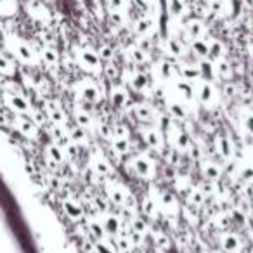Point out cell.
Returning <instances> with one entry per match:
<instances>
[{
    "label": "cell",
    "instance_id": "cell-27",
    "mask_svg": "<svg viewBox=\"0 0 253 253\" xmlns=\"http://www.w3.org/2000/svg\"><path fill=\"white\" fill-rule=\"evenodd\" d=\"M90 168L97 175H108L111 172L109 163H108L104 158H99V156H94V160L90 162Z\"/></svg>",
    "mask_w": 253,
    "mask_h": 253
},
{
    "label": "cell",
    "instance_id": "cell-13",
    "mask_svg": "<svg viewBox=\"0 0 253 253\" xmlns=\"http://www.w3.org/2000/svg\"><path fill=\"white\" fill-rule=\"evenodd\" d=\"M18 130L28 139H35L36 137V123L30 118H18Z\"/></svg>",
    "mask_w": 253,
    "mask_h": 253
},
{
    "label": "cell",
    "instance_id": "cell-47",
    "mask_svg": "<svg viewBox=\"0 0 253 253\" xmlns=\"http://www.w3.org/2000/svg\"><path fill=\"white\" fill-rule=\"evenodd\" d=\"M94 252L95 253H116L115 248L109 245V243H106L104 239H97L94 245Z\"/></svg>",
    "mask_w": 253,
    "mask_h": 253
},
{
    "label": "cell",
    "instance_id": "cell-23",
    "mask_svg": "<svg viewBox=\"0 0 253 253\" xmlns=\"http://www.w3.org/2000/svg\"><path fill=\"white\" fill-rule=\"evenodd\" d=\"M210 44V59L212 61H218V59H222L224 57V52H226V47H224V44H222L220 40H217V38H212L208 42Z\"/></svg>",
    "mask_w": 253,
    "mask_h": 253
},
{
    "label": "cell",
    "instance_id": "cell-9",
    "mask_svg": "<svg viewBox=\"0 0 253 253\" xmlns=\"http://www.w3.org/2000/svg\"><path fill=\"white\" fill-rule=\"evenodd\" d=\"M220 246L226 253H239L241 252V241L233 233H226L220 236Z\"/></svg>",
    "mask_w": 253,
    "mask_h": 253
},
{
    "label": "cell",
    "instance_id": "cell-57",
    "mask_svg": "<svg viewBox=\"0 0 253 253\" xmlns=\"http://www.w3.org/2000/svg\"><path fill=\"white\" fill-rule=\"evenodd\" d=\"M231 218H233L234 222H237V224H245L246 222V217L241 210H233V212H231Z\"/></svg>",
    "mask_w": 253,
    "mask_h": 253
},
{
    "label": "cell",
    "instance_id": "cell-35",
    "mask_svg": "<svg viewBox=\"0 0 253 253\" xmlns=\"http://www.w3.org/2000/svg\"><path fill=\"white\" fill-rule=\"evenodd\" d=\"M130 149V144H128V139L125 137H115L113 139V151H115L118 156H125Z\"/></svg>",
    "mask_w": 253,
    "mask_h": 253
},
{
    "label": "cell",
    "instance_id": "cell-19",
    "mask_svg": "<svg viewBox=\"0 0 253 253\" xmlns=\"http://www.w3.org/2000/svg\"><path fill=\"white\" fill-rule=\"evenodd\" d=\"M191 51L194 52V55H198L199 59H205L210 55V44L203 38H196L191 44Z\"/></svg>",
    "mask_w": 253,
    "mask_h": 253
},
{
    "label": "cell",
    "instance_id": "cell-12",
    "mask_svg": "<svg viewBox=\"0 0 253 253\" xmlns=\"http://www.w3.org/2000/svg\"><path fill=\"white\" fill-rule=\"evenodd\" d=\"M215 146H217V151L224 160H231L233 158V153H234V147L231 144V141L226 137V135H218L215 139Z\"/></svg>",
    "mask_w": 253,
    "mask_h": 253
},
{
    "label": "cell",
    "instance_id": "cell-25",
    "mask_svg": "<svg viewBox=\"0 0 253 253\" xmlns=\"http://www.w3.org/2000/svg\"><path fill=\"white\" fill-rule=\"evenodd\" d=\"M49 118L54 125H64L66 123V115L57 104H49Z\"/></svg>",
    "mask_w": 253,
    "mask_h": 253
},
{
    "label": "cell",
    "instance_id": "cell-55",
    "mask_svg": "<svg viewBox=\"0 0 253 253\" xmlns=\"http://www.w3.org/2000/svg\"><path fill=\"white\" fill-rule=\"evenodd\" d=\"M241 179L245 182H250L252 184L253 182V165H246L245 168L241 170Z\"/></svg>",
    "mask_w": 253,
    "mask_h": 253
},
{
    "label": "cell",
    "instance_id": "cell-36",
    "mask_svg": "<svg viewBox=\"0 0 253 253\" xmlns=\"http://www.w3.org/2000/svg\"><path fill=\"white\" fill-rule=\"evenodd\" d=\"M168 113H170L174 118H186L187 116V111H186V106L179 101H170L168 103Z\"/></svg>",
    "mask_w": 253,
    "mask_h": 253
},
{
    "label": "cell",
    "instance_id": "cell-30",
    "mask_svg": "<svg viewBox=\"0 0 253 253\" xmlns=\"http://www.w3.org/2000/svg\"><path fill=\"white\" fill-rule=\"evenodd\" d=\"M28 11H30V14H32L35 19L47 21V18H49L47 9H45L44 5L40 4V2H30V5H28Z\"/></svg>",
    "mask_w": 253,
    "mask_h": 253
},
{
    "label": "cell",
    "instance_id": "cell-52",
    "mask_svg": "<svg viewBox=\"0 0 253 253\" xmlns=\"http://www.w3.org/2000/svg\"><path fill=\"white\" fill-rule=\"evenodd\" d=\"M132 239L130 237H120V239H116V245H118V248L122 250V252H130L132 248Z\"/></svg>",
    "mask_w": 253,
    "mask_h": 253
},
{
    "label": "cell",
    "instance_id": "cell-3",
    "mask_svg": "<svg viewBox=\"0 0 253 253\" xmlns=\"http://www.w3.org/2000/svg\"><path fill=\"white\" fill-rule=\"evenodd\" d=\"M75 92L78 94V97L85 103H99L101 101V89L97 83H94L92 80H82L75 85Z\"/></svg>",
    "mask_w": 253,
    "mask_h": 253
},
{
    "label": "cell",
    "instance_id": "cell-8",
    "mask_svg": "<svg viewBox=\"0 0 253 253\" xmlns=\"http://www.w3.org/2000/svg\"><path fill=\"white\" fill-rule=\"evenodd\" d=\"M45 156H47L51 166H55L64 162V158H66V151H64V147H61L57 143H52L45 147Z\"/></svg>",
    "mask_w": 253,
    "mask_h": 253
},
{
    "label": "cell",
    "instance_id": "cell-18",
    "mask_svg": "<svg viewBox=\"0 0 253 253\" xmlns=\"http://www.w3.org/2000/svg\"><path fill=\"white\" fill-rule=\"evenodd\" d=\"M128 83H130V87L134 89V90L137 92H143L144 89H147V85H149V78H147L146 73H132L130 80H128Z\"/></svg>",
    "mask_w": 253,
    "mask_h": 253
},
{
    "label": "cell",
    "instance_id": "cell-17",
    "mask_svg": "<svg viewBox=\"0 0 253 253\" xmlns=\"http://www.w3.org/2000/svg\"><path fill=\"white\" fill-rule=\"evenodd\" d=\"M181 75L184 80L187 82H198L201 78V72H199L198 64L194 66V64H182L181 66Z\"/></svg>",
    "mask_w": 253,
    "mask_h": 253
},
{
    "label": "cell",
    "instance_id": "cell-60",
    "mask_svg": "<svg viewBox=\"0 0 253 253\" xmlns=\"http://www.w3.org/2000/svg\"><path fill=\"white\" fill-rule=\"evenodd\" d=\"M104 73H106L108 78H115L116 76V68L113 66L111 63H108L106 66H104Z\"/></svg>",
    "mask_w": 253,
    "mask_h": 253
},
{
    "label": "cell",
    "instance_id": "cell-48",
    "mask_svg": "<svg viewBox=\"0 0 253 253\" xmlns=\"http://www.w3.org/2000/svg\"><path fill=\"white\" fill-rule=\"evenodd\" d=\"M99 55H101V59H103V61L109 63V61H113L115 51H113V47H111V45H101V47H99Z\"/></svg>",
    "mask_w": 253,
    "mask_h": 253
},
{
    "label": "cell",
    "instance_id": "cell-1",
    "mask_svg": "<svg viewBox=\"0 0 253 253\" xmlns=\"http://www.w3.org/2000/svg\"><path fill=\"white\" fill-rule=\"evenodd\" d=\"M7 47H9V51L12 52V55H14L18 61H21V63H24V64H35L36 63L35 52H33V49L30 47L24 40L14 36V38L7 40Z\"/></svg>",
    "mask_w": 253,
    "mask_h": 253
},
{
    "label": "cell",
    "instance_id": "cell-5",
    "mask_svg": "<svg viewBox=\"0 0 253 253\" xmlns=\"http://www.w3.org/2000/svg\"><path fill=\"white\" fill-rule=\"evenodd\" d=\"M130 168L132 172L139 175L143 179H151L154 177V165L151 163V160L144 154H139V156H134L130 162Z\"/></svg>",
    "mask_w": 253,
    "mask_h": 253
},
{
    "label": "cell",
    "instance_id": "cell-46",
    "mask_svg": "<svg viewBox=\"0 0 253 253\" xmlns=\"http://www.w3.org/2000/svg\"><path fill=\"white\" fill-rule=\"evenodd\" d=\"M130 226H132V231H134V233L143 234V236L147 233V224H146V220H144V218H141V217H134V218H132Z\"/></svg>",
    "mask_w": 253,
    "mask_h": 253
},
{
    "label": "cell",
    "instance_id": "cell-11",
    "mask_svg": "<svg viewBox=\"0 0 253 253\" xmlns=\"http://www.w3.org/2000/svg\"><path fill=\"white\" fill-rule=\"evenodd\" d=\"M198 68H199V72H201V76L205 80H208V82L215 80V76L218 75V73H217V64H215V61L210 59V57L199 59Z\"/></svg>",
    "mask_w": 253,
    "mask_h": 253
},
{
    "label": "cell",
    "instance_id": "cell-62",
    "mask_svg": "<svg viewBox=\"0 0 253 253\" xmlns=\"http://www.w3.org/2000/svg\"><path fill=\"white\" fill-rule=\"evenodd\" d=\"M248 52H250V55H252V59H253V45H252V47L248 49Z\"/></svg>",
    "mask_w": 253,
    "mask_h": 253
},
{
    "label": "cell",
    "instance_id": "cell-7",
    "mask_svg": "<svg viewBox=\"0 0 253 253\" xmlns=\"http://www.w3.org/2000/svg\"><path fill=\"white\" fill-rule=\"evenodd\" d=\"M196 94H198V99L199 103L203 104H212L215 103V87L212 85V82H208V80H203L201 83H198V89H196Z\"/></svg>",
    "mask_w": 253,
    "mask_h": 253
},
{
    "label": "cell",
    "instance_id": "cell-28",
    "mask_svg": "<svg viewBox=\"0 0 253 253\" xmlns=\"http://www.w3.org/2000/svg\"><path fill=\"white\" fill-rule=\"evenodd\" d=\"M0 72H2V75H5V76H11L16 73L14 59L9 57V52H4V54H2V59H0Z\"/></svg>",
    "mask_w": 253,
    "mask_h": 253
},
{
    "label": "cell",
    "instance_id": "cell-26",
    "mask_svg": "<svg viewBox=\"0 0 253 253\" xmlns=\"http://www.w3.org/2000/svg\"><path fill=\"white\" fill-rule=\"evenodd\" d=\"M175 89H177L179 94L184 97L186 101H191L194 95V89H193V82H187V80H179L177 83H175Z\"/></svg>",
    "mask_w": 253,
    "mask_h": 253
},
{
    "label": "cell",
    "instance_id": "cell-2",
    "mask_svg": "<svg viewBox=\"0 0 253 253\" xmlns=\"http://www.w3.org/2000/svg\"><path fill=\"white\" fill-rule=\"evenodd\" d=\"M75 59L87 72H99L101 63H103L99 52H94L92 49H76Z\"/></svg>",
    "mask_w": 253,
    "mask_h": 253
},
{
    "label": "cell",
    "instance_id": "cell-21",
    "mask_svg": "<svg viewBox=\"0 0 253 253\" xmlns=\"http://www.w3.org/2000/svg\"><path fill=\"white\" fill-rule=\"evenodd\" d=\"M163 49H165L166 54L172 55V57H182V55H184V47H182L181 42H179V40H175V38L165 40Z\"/></svg>",
    "mask_w": 253,
    "mask_h": 253
},
{
    "label": "cell",
    "instance_id": "cell-51",
    "mask_svg": "<svg viewBox=\"0 0 253 253\" xmlns=\"http://www.w3.org/2000/svg\"><path fill=\"white\" fill-rule=\"evenodd\" d=\"M51 134H52V137L55 139V143H63L64 137H66L63 125H54V126H52V132H51Z\"/></svg>",
    "mask_w": 253,
    "mask_h": 253
},
{
    "label": "cell",
    "instance_id": "cell-59",
    "mask_svg": "<svg viewBox=\"0 0 253 253\" xmlns=\"http://www.w3.org/2000/svg\"><path fill=\"white\" fill-rule=\"evenodd\" d=\"M115 137L128 139V128H126V125H116L115 126Z\"/></svg>",
    "mask_w": 253,
    "mask_h": 253
},
{
    "label": "cell",
    "instance_id": "cell-4",
    "mask_svg": "<svg viewBox=\"0 0 253 253\" xmlns=\"http://www.w3.org/2000/svg\"><path fill=\"white\" fill-rule=\"evenodd\" d=\"M4 101L14 113H19V115H30V113H32V104H30V101H28L24 95L14 94V92H12V94L5 92Z\"/></svg>",
    "mask_w": 253,
    "mask_h": 253
},
{
    "label": "cell",
    "instance_id": "cell-16",
    "mask_svg": "<svg viewBox=\"0 0 253 253\" xmlns=\"http://www.w3.org/2000/svg\"><path fill=\"white\" fill-rule=\"evenodd\" d=\"M186 32L193 40L203 38V35H205V24L199 19H191L189 23L186 24Z\"/></svg>",
    "mask_w": 253,
    "mask_h": 253
},
{
    "label": "cell",
    "instance_id": "cell-50",
    "mask_svg": "<svg viewBox=\"0 0 253 253\" xmlns=\"http://www.w3.org/2000/svg\"><path fill=\"white\" fill-rule=\"evenodd\" d=\"M170 118H172L170 113H168V115L158 116V128H160V130H170V128H172Z\"/></svg>",
    "mask_w": 253,
    "mask_h": 253
},
{
    "label": "cell",
    "instance_id": "cell-38",
    "mask_svg": "<svg viewBox=\"0 0 253 253\" xmlns=\"http://www.w3.org/2000/svg\"><path fill=\"white\" fill-rule=\"evenodd\" d=\"M128 55H130V59L134 61V63L137 64H143L147 61V54L146 51H144L143 47H139V45H134V47H130V51H128Z\"/></svg>",
    "mask_w": 253,
    "mask_h": 253
},
{
    "label": "cell",
    "instance_id": "cell-29",
    "mask_svg": "<svg viewBox=\"0 0 253 253\" xmlns=\"http://www.w3.org/2000/svg\"><path fill=\"white\" fill-rule=\"evenodd\" d=\"M203 175H205L208 181H218L222 175V170L218 168L215 163L212 162H205L203 163Z\"/></svg>",
    "mask_w": 253,
    "mask_h": 253
},
{
    "label": "cell",
    "instance_id": "cell-39",
    "mask_svg": "<svg viewBox=\"0 0 253 253\" xmlns=\"http://www.w3.org/2000/svg\"><path fill=\"white\" fill-rule=\"evenodd\" d=\"M151 28H153V21H151L149 18H141V19L135 21L134 30H135V33H137V35H146Z\"/></svg>",
    "mask_w": 253,
    "mask_h": 253
},
{
    "label": "cell",
    "instance_id": "cell-53",
    "mask_svg": "<svg viewBox=\"0 0 253 253\" xmlns=\"http://www.w3.org/2000/svg\"><path fill=\"white\" fill-rule=\"evenodd\" d=\"M143 212L146 215H149V217H153V215H154V203H153V199H149V198H144L143 199Z\"/></svg>",
    "mask_w": 253,
    "mask_h": 253
},
{
    "label": "cell",
    "instance_id": "cell-45",
    "mask_svg": "<svg viewBox=\"0 0 253 253\" xmlns=\"http://www.w3.org/2000/svg\"><path fill=\"white\" fill-rule=\"evenodd\" d=\"M97 132H99V135L104 141H111V139L115 137V128L111 125H108V123H99L97 125Z\"/></svg>",
    "mask_w": 253,
    "mask_h": 253
},
{
    "label": "cell",
    "instance_id": "cell-15",
    "mask_svg": "<svg viewBox=\"0 0 253 253\" xmlns=\"http://www.w3.org/2000/svg\"><path fill=\"white\" fill-rule=\"evenodd\" d=\"M108 196L115 205H125L126 201V191L118 184H113L111 187H108Z\"/></svg>",
    "mask_w": 253,
    "mask_h": 253
},
{
    "label": "cell",
    "instance_id": "cell-24",
    "mask_svg": "<svg viewBox=\"0 0 253 253\" xmlns=\"http://www.w3.org/2000/svg\"><path fill=\"white\" fill-rule=\"evenodd\" d=\"M75 122L78 126H83L85 130H89V128L94 126V118H92V115L90 113H87V111H83V109L75 111Z\"/></svg>",
    "mask_w": 253,
    "mask_h": 253
},
{
    "label": "cell",
    "instance_id": "cell-54",
    "mask_svg": "<svg viewBox=\"0 0 253 253\" xmlns=\"http://www.w3.org/2000/svg\"><path fill=\"white\" fill-rule=\"evenodd\" d=\"M106 5L109 11H122L125 7V0H106Z\"/></svg>",
    "mask_w": 253,
    "mask_h": 253
},
{
    "label": "cell",
    "instance_id": "cell-56",
    "mask_svg": "<svg viewBox=\"0 0 253 253\" xmlns=\"http://www.w3.org/2000/svg\"><path fill=\"white\" fill-rule=\"evenodd\" d=\"M156 245H158L160 248H168V246H170V239H168V236H165V234L158 233L156 234Z\"/></svg>",
    "mask_w": 253,
    "mask_h": 253
},
{
    "label": "cell",
    "instance_id": "cell-58",
    "mask_svg": "<svg viewBox=\"0 0 253 253\" xmlns=\"http://www.w3.org/2000/svg\"><path fill=\"white\" fill-rule=\"evenodd\" d=\"M222 92H224V95H226L227 99H233L234 95H236V85H233V83H227L226 87L222 89Z\"/></svg>",
    "mask_w": 253,
    "mask_h": 253
},
{
    "label": "cell",
    "instance_id": "cell-32",
    "mask_svg": "<svg viewBox=\"0 0 253 253\" xmlns=\"http://www.w3.org/2000/svg\"><path fill=\"white\" fill-rule=\"evenodd\" d=\"M134 113L137 116V120H141V122H151L153 120V109L147 104H135Z\"/></svg>",
    "mask_w": 253,
    "mask_h": 253
},
{
    "label": "cell",
    "instance_id": "cell-14",
    "mask_svg": "<svg viewBox=\"0 0 253 253\" xmlns=\"http://www.w3.org/2000/svg\"><path fill=\"white\" fill-rule=\"evenodd\" d=\"M63 210H64V214H66L70 218H73V220H78V218H82V215H83L82 205L76 203L75 199H64Z\"/></svg>",
    "mask_w": 253,
    "mask_h": 253
},
{
    "label": "cell",
    "instance_id": "cell-49",
    "mask_svg": "<svg viewBox=\"0 0 253 253\" xmlns=\"http://www.w3.org/2000/svg\"><path fill=\"white\" fill-rule=\"evenodd\" d=\"M109 21L115 26H122L125 23V18H123V12L122 11H109Z\"/></svg>",
    "mask_w": 253,
    "mask_h": 253
},
{
    "label": "cell",
    "instance_id": "cell-34",
    "mask_svg": "<svg viewBox=\"0 0 253 253\" xmlns=\"http://www.w3.org/2000/svg\"><path fill=\"white\" fill-rule=\"evenodd\" d=\"M40 57L42 61L47 64H57L59 63V52L55 51L54 47H44L40 52Z\"/></svg>",
    "mask_w": 253,
    "mask_h": 253
},
{
    "label": "cell",
    "instance_id": "cell-10",
    "mask_svg": "<svg viewBox=\"0 0 253 253\" xmlns=\"http://www.w3.org/2000/svg\"><path fill=\"white\" fill-rule=\"evenodd\" d=\"M109 101L115 108H123L128 103V92L123 85H115L109 90Z\"/></svg>",
    "mask_w": 253,
    "mask_h": 253
},
{
    "label": "cell",
    "instance_id": "cell-41",
    "mask_svg": "<svg viewBox=\"0 0 253 253\" xmlns=\"http://www.w3.org/2000/svg\"><path fill=\"white\" fill-rule=\"evenodd\" d=\"M241 126L246 134L253 135V113L252 111H243L241 113Z\"/></svg>",
    "mask_w": 253,
    "mask_h": 253
},
{
    "label": "cell",
    "instance_id": "cell-33",
    "mask_svg": "<svg viewBox=\"0 0 253 253\" xmlns=\"http://www.w3.org/2000/svg\"><path fill=\"white\" fill-rule=\"evenodd\" d=\"M160 203H162L163 208H166V212H170V214H175V212H177V201H175L172 193L160 194Z\"/></svg>",
    "mask_w": 253,
    "mask_h": 253
},
{
    "label": "cell",
    "instance_id": "cell-22",
    "mask_svg": "<svg viewBox=\"0 0 253 253\" xmlns=\"http://www.w3.org/2000/svg\"><path fill=\"white\" fill-rule=\"evenodd\" d=\"M103 224H104V229H106V233L111 234V236H116V234L120 233V227H122V224H120V218L116 217V215H104Z\"/></svg>",
    "mask_w": 253,
    "mask_h": 253
},
{
    "label": "cell",
    "instance_id": "cell-44",
    "mask_svg": "<svg viewBox=\"0 0 253 253\" xmlns=\"http://www.w3.org/2000/svg\"><path fill=\"white\" fill-rule=\"evenodd\" d=\"M215 64H217V73L222 76V78H231V73L233 72H231L229 61H226L224 57H222V59L215 61Z\"/></svg>",
    "mask_w": 253,
    "mask_h": 253
},
{
    "label": "cell",
    "instance_id": "cell-42",
    "mask_svg": "<svg viewBox=\"0 0 253 253\" xmlns=\"http://www.w3.org/2000/svg\"><path fill=\"white\" fill-rule=\"evenodd\" d=\"M70 141H73V143H76V144L85 143V141H87V132H85V128L76 125L75 128L70 132Z\"/></svg>",
    "mask_w": 253,
    "mask_h": 253
},
{
    "label": "cell",
    "instance_id": "cell-20",
    "mask_svg": "<svg viewBox=\"0 0 253 253\" xmlns=\"http://www.w3.org/2000/svg\"><path fill=\"white\" fill-rule=\"evenodd\" d=\"M172 144H174L175 149H181V151H186L191 147V139L189 135L186 134L184 130H175L174 134V139H172Z\"/></svg>",
    "mask_w": 253,
    "mask_h": 253
},
{
    "label": "cell",
    "instance_id": "cell-31",
    "mask_svg": "<svg viewBox=\"0 0 253 253\" xmlns=\"http://www.w3.org/2000/svg\"><path fill=\"white\" fill-rule=\"evenodd\" d=\"M168 12L172 18H182L186 14V4L184 0H168Z\"/></svg>",
    "mask_w": 253,
    "mask_h": 253
},
{
    "label": "cell",
    "instance_id": "cell-43",
    "mask_svg": "<svg viewBox=\"0 0 253 253\" xmlns=\"http://www.w3.org/2000/svg\"><path fill=\"white\" fill-rule=\"evenodd\" d=\"M187 199H189L191 205L199 206V205H203V203H205V193H203L201 187H196V189H191L189 198H187Z\"/></svg>",
    "mask_w": 253,
    "mask_h": 253
},
{
    "label": "cell",
    "instance_id": "cell-6",
    "mask_svg": "<svg viewBox=\"0 0 253 253\" xmlns=\"http://www.w3.org/2000/svg\"><path fill=\"white\" fill-rule=\"evenodd\" d=\"M143 139L144 143L153 149H160L163 146V135L158 126H144L143 128Z\"/></svg>",
    "mask_w": 253,
    "mask_h": 253
},
{
    "label": "cell",
    "instance_id": "cell-37",
    "mask_svg": "<svg viewBox=\"0 0 253 253\" xmlns=\"http://www.w3.org/2000/svg\"><path fill=\"white\" fill-rule=\"evenodd\" d=\"M158 73L163 76V78H172L175 75V66L172 61H166V59H162L158 63Z\"/></svg>",
    "mask_w": 253,
    "mask_h": 253
},
{
    "label": "cell",
    "instance_id": "cell-40",
    "mask_svg": "<svg viewBox=\"0 0 253 253\" xmlns=\"http://www.w3.org/2000/svg\"><path fill=\"white\" fill-rule=\"evenodd\" d=\"M89 229H90L92 236L95 239H104V234H106V229H104V224L99 220H90L89 222Z\"/></svg>",
    "mask_w": 253,
    "mask_h": 253
},
{
    "label": "cell",
    "instance_id": "cell-61",
    "mask_svg": "<svg viewBox=\"0 0 253 253\" xmlns=\"http://www.w3.org/2000/svg\"><path fill=\"white\" fill-rule=\"evenodd\" d=\"M135 2V5H137V7H141V11H147V7H149V5H147V2H144V0H134Z\"/></svg>",
    "mask_w": 253,
    "mask_h": 253
}]
</instances>
